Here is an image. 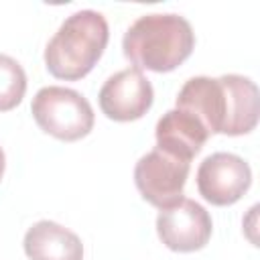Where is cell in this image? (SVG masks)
<instances>
[{"instance_id":"cell-10","label":"cell","mask_w":260,"mask_h":260,"mask_svg":"<svg viewBox=\"0 0 260 260\" xmlns=\"http://www.w3.org/2000/svg\"><path fill=\"white\" fill-rule=\"evenodd\" d=\"M24 252L30 260H81L83 244L71 230L43 219L28 228Z\"/></svg>"},{"instance_id":"cell-11","label":"cell","mask_w":260,"mask_h":260,"mask_svg":"<svg viewBox=\"0 0 260 260\" xmlns=\"http://www.w3.org/2000/svg\"><path fill=\"white\" fill-rule=\"evenodd\" d=\"M26 91V73L20 63L8 55H0V112L16 108Z\"/></svg>"},{"instance_id":"cell-9","label":"cell","mask_w":260,"mask_h":260,"mask_svg":"<svg viewBox=\"0 0 260 260\" xmlns=\"http://www.w3.org/2000/svg\"><path fill=\"white\" fill-rule=\"evenodd\" d=\"M209 138L205 126L185 110H169L156 122V148L181 160H191Z\"/></svg>"},{"instance_id":"cell-8","label":"cell","mask_w":260,"mask_h":260,"mask_svg":"<svg viewBox=\"0 0 260 260\" xmlns=\"http://www.w3.org/2000/svg\"><path fill=\"white\" fill-rule=\"evenodd\" d=\"M152 85L146 75L136 69L128 67L112 75L100 89V108L102 112L116 122H132L142 118L152 106Z\"/></svg>"},{"instance_id":"cell-2","label":"cell","mask_w":260,"mask_h":260,"mask_svg":"<svg viewBox=\"0 0 260 260\" xmlns=\"http://www.w3.org/2000/svg\"><path fill=\"white\" fill-rule=\"evenodd\" d=\"M195 35L179 14H144L124 35L122 49L136 69L167 73L193 51Z\"/></svg>"},{"instance_id":"cell-5","label":"cell","mask_w":260,"mask_h":260,"mask_svg":"<svg viewBox=\"0 0 260 260\" xmlns=\"http://www.w3.org/2000/svg\"><path fill=\"white\" fill-rule=\"evenodd\" d=\"M189 162L154 148L140 156L134 169V183L140 195L154 207L167 209L183 197Z\"/></svg>"},{"instance_id":"cell-7","label":"cell","mask_w":260,"mask_h":260,"mask_svg":"<svg viewBox=\"0 0 260 260\" xmlns=\"http://www.w3.org/2000/svg\"><path fill=\"white\" fill-rule=\"evenodd\" d=\"M252 171L244 158L232 152L209 154L197 169L199 195L211 205H232L250 187Z\"/></svg>"},{"instance_id":"cell-4","label":"cell","mask_w":260,"mask_h":260,"mask_svg":"<svg viewBox=\"0 0 260 260\" xmlns=\"http://www.w3.org/2000/svg\"><path fill=\"white\" fill-rule=\"evenodd\" d=\"M30 112L39 128L59 140L73 142L87 136L93 128V110L75 89L49 85L37 91Z\"/></svg>"},{"instance_id":"cell-6","label":"cell","mask_w":260,"mask_h":260,"mask_svg":"<svg viewBox=\"0 0 260 260\" xmlns=\"http://www.w3.org/2000/svg\"><path fill=\"white\" fill-rule=\"evenodd\" d=\"M211 217L193 199L181 197L175 205L160 209L156 217V232L160 242L175 252L201 250L211 238Z\"/></svg>"},{"instance_id":"cell-12","label":"cell","mask_w":260,"mask_h":260,"mask_svg":"<svg viewBox=\"0 0 260 260\" xmlns=\"http://www.w3.org/2000/svg\"><path fill=\"white\" fill-rule=\"evenodd\" d=\"M2 175H4V152L0 148V179H2Z\"/></svg>"},{"instance_id":"cell-3","label":"cell","mask_w":260,"mask_h":260,"mask_svg":"<svg viewBox=\"0 0 260 260\" xmlns=\"http://www.w3.org/2000/svg\"><path fill=\"white\" fill-rule=\"evenodd\" d=\"M108 37V22L100 12H73L65 18L45 49V65L49 73L65 81L85 77L100 61Z\"/></svg>"},{"instance_id":"cell-1","label":"cell","mask_w":260,"mask_h":260,"mask_svg":"<svg viewBox=\"0 0 260 260\" xmlns=\"http://www.w3.org/2000/svg\"><path fill=\"white\" fill-rule=\"evenodd\" d=\"M177 108L193 114L209 134L242 136L258 124V87L242 75L193 77L181 87Z\"/></svg>"}]
</instances>
